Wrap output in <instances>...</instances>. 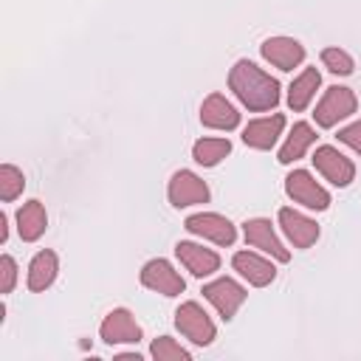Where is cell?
Returning <instances> with one entry per match:
<instances>
[{"mask_svg": "<svg viewBox=\"0 0 361 361\" xmlns=\"http://www.w3.org/2000/svg\"><path fill=\"white\" fill-rule=\"evenodd\" d=\"M228 87L251 113H265L279 104V82L251 59H237L228 71Z\"/></svg>", "mask_w": 361, "mask_h": 361, "instance_id": "1", "label": "cell"}, {"mask_svg": "<svg viewBox=\"0 0 361 361\" xmlns=\"http://www.w3.org/2000/svg\"><path fill=\"white\" fill-rule=\"evenodd\" d=\"M358 110V99L353 93V87H341V85H333L324 90V96L319 99L316 110H313V118L322 130H330L336 127L338 121L350 118L353 113Z\"/></svg>", "mask_w": 361, "mask_h": 361, "instance_id": "2", "label": "cell"}, {"mask_svg": "<svg viewBox=\"0 0 361 361\" xmlns=\"http://www.w3.org/2000/svg\"><path fill=\"white\" fill-rule=\"evenodd\" d=\"M285 192L293 203L305 206V209H313V212H324L330 209V192L307 172V169H293L288 178H285Z\"/></svg>", "mask_w": 361, "mask_h": 361, "instance_id": "3", "label": "cell"}, {"mask_svg": "<svg viewBox=\"0 0 361 361\" xmlns=\"http://www.w3.org/2000/svg\"><path fill=\"white\" fill-rule=\"evenodd\" d=\"M175 327L192 341V344H197V347H209L212 341H214V336H217V327H214V322L209 319V313L197 305V302H183L178 310H175Z\"/></svg>", "mask_w": 361, "mask_h": 361, "instance_id": "4", "label": "cell"}, {"mask_svg": "<svg viewBox=\"0 0 361 361\" xmlns=\"http://www.w3.org/2000/svg\"><path fill=\"white\" fill-rule=\"evenodd\" d=\"M245 296H248V290H245L237 279H231V276H217L214 282H206V285H203V299H206L209 305H214V310H217L226 322L234 319V313L243 307Z\"/></svg>", "mask_w": 361, "mask_h": 361, "instance_id": "5", "label": "cell"}, {"mask_svg": "<svg viewBox=\"0 0 361 361\" xmlns=\"http://www.w3.org/2000/svg\"><path fill=\"white\" fill-rule=\"evenodd\" d=\"M313 164H316V172H322L338 189H344V186H350L355 180V164L344 152H338L336 147H330V144L316 147Z\"/></svg>", "mask_w": 361, "mask_h": 361, "instance_id": "6", "label": "cell"}, {"mask_svg": "<svg viewBox=\"0 0 361 361\" xmlns=\"http://www.w3.org/2000/svg\"><path fill=\"white\" fill-rule=\"evenodd\" d=\"M186 231L189 234H197L203 240H212L217 245H231L237 240V228L228 217L223 214H214V212H197V214H189L186 217Z\"/></svg>", "mask_w": 361, "mask_h": 361, "instance_id": "7", "label": "cell"}, {"mask_svg": "<svg viewBox=\"0 0 361 361\" xmlns=\"http://www.w3.org/2000/svg\"><path fill=\"white\" fill-rule=\"evenodd\" d=\"M166 195H169V203H172L175 209H186V206L206 203V200H209V186H206V180L197 178L195 172L178 169V172L169 178Z\"/></svg>", "mask_w": 361, "mask_h": 361, "instance_id": "8", "label": "cell"}, {"mask_svg": "<svg viewBox=\"0 0 361 361\" xmlns=\"http://www.w3.org/2000/svg\"><path fill=\"white\" fill-rule=\"evenodd\" d=\"M141 285L149 288V290H155V293H161V296H178V293L186 290L183 276L172 268V262H166L161 257L158 259H149L141 268Z\"/></svg>", "mask_w": 361, "mask_h": 361, "instance_id": "9", "label": "cell"}, {"mask_svg": "<svg viewBox=\"0 0 361 361\" xmlns=\"http://www.w3.org/2000/svg\"><path fill=\"white\" fill-rule=\"evenodd\" d=\"M259 54L279 71H293L305 62V45L293 37H268L259 45Z\"/></svg>", "mask_w": 361, "mask_h": 361, "instance_id": "10", "label": "cell"}, {"mask_svg": "<svg viewBox=\"0 0 361 361\" xmlns=\"http://www.w3.org/2000/svg\"><path fill=\"white\" fill-rule=\"evenodd\" d=\"M243 234H245V243H248V245H254V248L271 254L276 262H288V259H290V251H288V248L282 245V240L276 237L271 220H265V217L245 220V223H243Z\"/></svg>", "mask_w": 361, "mask_h": 361, "instance_id": "11", "label": "cell"}, {"mask_svg": "<svg viewBox=\"0 0 361 361\" xmlns=\"http://www.w3.org/2000/svg\"><path fill=\"white\" fill-rule=\"evenodd\" d=\"M99 336L104 344H138L141 341V327L135 324L133 313L124 310V307H116L104 316L102 327H99Z\"/></svg>", "mask_w": 361, "mask_h": 361, "instance_id": "12", "label": "cell"}, {"mask_svg": "<svg viewBox=\"0 0 361 361\" xmlns=\"http://www.w3.org/2000/svg\"><path fill=\"white\" fill-rule=\"evenodd\" d=\"M276 217H279V228H282V234L290 240V245H296V248H310V245L319 240V226H316V220L305 217L302 212L282 206Z\"/></svg>", "mask_w": 361, "mask_h": 361, "instance_id": "13", "label": "cell"}, {"mask_svg": "<svg viewBox=\"0 0 361 361\" xmlns=\"http://www.w3.org/2000/svg\"><path fill=\"white\" fill-rule=\"evenodd\" d=\"M175 257H178L180 265H186V271H189L192 276H197V279L212 276V274L220 268V257H217V251L203 248V245L189 243V240H180V243L175 245Z\"/></svg>", "mask_w": 361, "mask_h": 361, "instance_id": "14", "label": "cell"}, {"mask_svg": "<svg viewBox=\"0 0 361 361\" xmlns=\"http://www.w3.org/2000/svg\"><path fill=\"white\" fill-rule=\"evenodd\" d=\"M200 124L209 130H226L228 133L240 124V113L223 93H212L200 104Z\"/></svg>", "mask_w": 361, "mask_h": 361, "instance_id": "15", "label": "cell"}, {"mask_svg": "<svg viewBox=\"0 0 361 361\" xmlns=\"http://www.w3.org/2000/svg\"><path fill=\"white\" fill-rule=\"evenodd\" d=\"M285 130V116L274 113V116H262L254 118L243 127V144H248L251 149H271L276 144V138Z\"/></svg>", "mask_w": 361, "mask_h": 361, "instance_id": "16", "label": "cell"}, {"mask_svg": "<svg viewBox=\"0 0 361 361\" xmlns=\"http://www.w3.org/2000/svg\"><path fill=\"white\" fill-rule=\"evenodd\" d=\"M231 265H234V271H237L243 279H248V285H254V288H265V285H271L274 276H276V268L271 265V259H265V257H259V254H254V251H237V254L231 257Z\"/></svg>", "mask_w": 361, "mask_h": 361, "instance_id": "17", "label": "cell"}, {"mask_svg": "<svg viewBox=\"0 0 361 361\" xmlns=\"http://www.w3.org/2000/svg\"><path fill=\"white\" fill-rule=\"evenodd\" d=\"M56 271H59V259H56V254L48 251V248L37 251V254L31 257V262H28V279H25L28 290L39 293V290L51 288L54 279H56Z\"/></svg>", "mask_w": 361, "mask_h": 361, "instance_id": "18", "label": "cell"}, {"mask_svg": "<svg viewBox=\"0 0 361 361\" xmlns=\"http://www.w3.org/2000/svg\"><path fill=\"white\" fill-rule=\"evenodd\" d=\"M45 226H48V214H45V206L39 200H28L17 209V234L20 240L25 243H34L45 234Z\"/></svg>", "mask_w": 361, "mask_h": 361, "instance_id": "19", "label": "cell"}, {"mask_svg": "<svg viewBox=\"0 0 361 361\" xmlns=\"http://www.w3.org/2000/svg\"><path fill=\"white\" fill-rule=\"evenodd\" d=\"M319 85H322V73H319L316 68H305L299 76H293V82H290V87H288V107H290L293 113H302V110L313 102Z\"/></svg>", "mask_w": 361, "mask_h": 361, "instance_id": "20", "label": "cell"}, {"mask_svg": "<svg viewBox=\"0 0 361 361\" xmlns=\"http://www.w3.org/2000/svg\"><path fill=\"white\" fill-rule=\"evenodd\" d=\"M313 141H316V130H313L307 121H296L293 130L288 133L285 144L279 147L276 161H279V164H293V161H299V158L313 147Z\"/></svg>", "mask_w": 361, "mask_h": 361, "instance_id": "21", "label": "cell"}, {"mask_svg": "<svg viewBox=\"0 0 361 361\" xmlns=\"http://www.w3.org/2000/svg\"><path fill=\"white\" fill-rule=\"evenodd\" d=\"M228 152H231L228 138H197L195 147H192V158L200 166H217Z\"/></svg>", "mask_w": 361, "mask_h": 361, "instance_id": "22", "label": "cell"}, {"mask_svg": "<svg viewBox=\"0 0 361 361\" xmlns=\"http://www.w3.org/2000/svg\"><path fill=\"white\" fill-rule=\"evenodd\" d=\"M23 189H25V175L14 164H3L0 166V200L11 203L23 195Z\"/></svg>", "mask_w": 361, "mask_h": 361, "instance_id": "23", "label": "cell"}, {"mask_svg": "<svg viewBox=\"0 0 361 361\" xmlns=\"http://www.w3.org/2000/svg\"><path fill=\"white\" fill-rule=\"evenodd\" d=\"M149 355L155 358V361H189L192 355H189V350H183L175 338H169V336H158L152 344H149Z\"/></svg>", "mask_w": 361, "mask_h": 361, "instance_id": "24", "label": "cell"}, {"mask_svg": "<svg viewBox=\"0 0 361 361\" xmlns=\"http://www.w3.org/2000/svg\"><path fill=\"white\" fill-rule=\"evenodd\" d=\"M322 65H324L330 73H336V76H350V73L355 71L353 56H350L344 48H336V45H330V48L322 51Z\"/></svg>", "mask_w": 361, "mask_h": 361, "instance_id": "25", "label": "cell"}, {"mask_svg": "<svg viewBox=\"0 0 361 361\" xmlns=\"http://www.w3.org/2000/svg\"><path fill=\"white\" fill-rule=\"evenodd\" d=\"M14 282H17V262H14V257L3 254L0 257V293H11Z\"/></svg>", "mask_w": 361, "mask_h": 361, "instance_id": "26", "label": "cell"}, {"mask_svg": "<svg viewBox=\"0 0 361 361\" xmlns=\"http://www.w3.org/2000/svg\"><path fill=\"white\" fill-rule=\"evenodd\" d=\"M338 141L347 144L355 155H361V118L353 121V124H347V127H341L338 130Z\"/></svg>", "mask_w": 361, "mask_h": 361, "instance_id": "27", "label": "cell"}, {"mask_svg": "<svg viewBox=\"0 0 361 361\" xmlns=\"http://www.w3.org/2000/svg\"><path fill=\"white\" fill-rule=\"evenodd\" d=\"M8 240V217L0 212V243H6Z\"/></svg>", "mask_w": 361, "mask_h": 361, "instance_id": "28", "label": "cell"}]
</instances>
